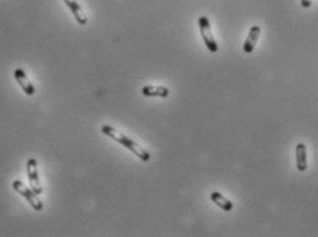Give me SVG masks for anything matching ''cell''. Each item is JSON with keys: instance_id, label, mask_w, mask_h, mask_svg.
I'll return each instance as SVG.
<instances>
[{"instance_id": "cell-1", "label": "cell", "mask_w": 318, "mask_h": 237, "mask_svg": "<svg viewBox=\"0 0 318 237\" xmlns=\"http://www.w3.org/2000/svg\"><path fill=\"white\" fill-rule=\"evenodd\" d=\"M101 131H103V134L104 135L110 137L111 139L116 141L118 144H120L122 146H125L126 149L130 150L131 153H134V155H136L140 160H143V161H150V159H151V155H150L146 149H143L140 145L136 144V142H134L133 139L129 138V137H126V135L118 133L114 127L104 124V126L101 127Z\"/></svg>"}, {"instance_id": "cell-2", "label": "cell", "mask_w": 318, "mask_h": 237, "mask_svg": "<svg viewBox=\"0 0 318 237\" xmlns=\"http://www.w3.org/2000/svg\"><path fill=\"white\" fill-rule=\"evenodd\" d=\"M199 31H201V36L204 39V43L206 48H208L210 52H217L219 50V44L217 41L213 37V33H212V29H210V22H209L208 17H199L198 20Z\"/></svg>"}, {"instance_id": "cell-3", "label": "cell", "mask_w": 318, "mask_h": 237, "mask_svg": "<svg viewBox=\"0 0 318 237\" xmlns=\"http://www.w3.org/2000/svg\"><path fill=\"white\" fill-rule=\"evenodd\" d=\"M13 189H14L17 193H20L21 196L25 197L26 200L29 201V204L33 207V210H35V211H42L43 204L39 201V199H37L36 193L32 191V189H29V188H26V186L22 184L21 181H18V180L13 181Z\"/></svg>"}, {"instance_id": "cell-4", "label": "cell", "mask_w": 318, "mask_h": 237, "mask_svg": "<svg viewBox=\"0 0 318 237\" xmlns=\"http://www.w3.org/2000/svg\"><path fill=\"white\" fill-rule=\"evenodd\" d=\"M26 172H28V180H29V185H31V189L37 196L42 195V186H40V182H39V174H37V163L36 159H31L28 160L26 163Z\"/></svg>"}, {"instance_id": "cell-5", "label": "cell", "mask_w": 318, "mask_h": 237, "mask_svg": "<svg viewBox=\"0 0 318 237\" xmlns=\"http://www.w3.org/2000/svg\"><path fill=\"white\" fill-rule=\"evenodd\" d=\"M260 33L261 28L259 25H253L250 28L249 33H248V37H246L245 43H244V47H242V48H244V52H246V54L253 52L256 44H257V41H259V37H260Z\"/></svg>"}, {"instance_id": "cell-6", "label": "cell", "mask_w": 318, "mask_h": 237, "mask_svg": "<svg viewBox=\"0 0 318 237\" xmlns=\"http://www.w3.org/2000/svg\"><path fill=\"white\" fill-rule=\"evenodd\" d=\"M14 78H16L17 83L21 86L22 91L26 94V95H33L35 94V87H33V84L31 83V80L28 79L26 76V73L22 71V69H16L14 71Z\"/></svg>"}, {"instance_id": "cell-7", "label": "cell", "mask_w": 318, "mask_h": 237, "mask_svg": "<svg viewBox=\"0 0 318 237\" xmlns=\"http://www.w3.org/2000/svg\"><path fill=\"white\" fill-rule=\"evenodd\" d=\"M64 3L68 6V9L72 11L75 20L78 21L79 25H86L87 24V17L84 14L83 9L79 6V3H76V0H64Z\"/></svg>"}, {"instance_id": "cell-8", "label": "cell", "mask_w": 318, "mask_h": 237, "mask_svg": "<svg viewBox=\"0 0 318 237\" xmlns=\"http://www.w3.org/2000/svg\"><path fill=\"white\" fill-rule=\"evenodd\" d=\"M296 168L300 172L307 170V148L302 142L296 145Z\"/></svg>"}, {"instance_id": "cell-9", "label": "cell", "mask_w": 318, "mask_h": 237, "mask_svg": "<svg viewBox=\"0 0 318 237\" xmlns=\"http://www.w3.org/2000/svg\"><path fill=\"white\" fill-rule=\"evenodd\" d=\"M169 88L162 87V86H146V87L141 88V94L144 97H161V98H166L169 97Z\"/></svg>"}, {"instance_id": "cell-10", "label": "cell", "mask_w": 318, "mask_h": 237, "mask_svg": "<svg viewBox=\"0 0 318 237\" xmlns=\"http://www.w3.org/2000/svg\"><path fill=\"white\" fill-rule=\"evenodd\" d=\"M210 200L213 201L216 206L220 207V208L225 212L233 211V208H234L233 201H230L229 199H225V197L223 196L220 192H213V193L210 195Z\"/></svg>"}, {"instance_id": "cell-11", "label": "cell", "mask_w": 318, "mask_h": 237, "mask_svg": "<svg viewBox=\"0 0 318 237\" xmlns=\"http://www.w3.org/2000/svg\"><path fill=\"white\" fill-rule=\"evenodd\" d=\"M311 3H313V0H300V5H302V7H304V9H308V7L311 6Z\"/></svg>"}]
</instances>
